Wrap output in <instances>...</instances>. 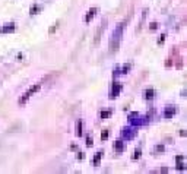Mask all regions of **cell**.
<instances>
[{
	"mask_svg": "<svg viewBox=\"0 0 187 174\" xmlns=\"http://www.w3.org/2000/svg\"><path fill=\"white\" fill-rule=\"evenodd\" d=\"M123 28H124V23H120L114 32H113V37L110 39V53H114V51L118 50V44H120L121 35H123Z\"/></svg>",
	"mask_w": 187,
	"mask_h": 174,
	"instance_id": "6da1fadb",
	"label": "cell"
},
{
	"mask_svg": "<svg viewBox=\"0 0 187 174\" xmlns=\"http://www.w3.org/2000/svg\"><path fill=\"white\" fill-rule=\"evenodd\" d=\"M39 88H41V85H39V84L32 85V86H31V88H29V89H28L27 92H25V95L19 98V104H21V106H23V104H25V102H27L28 100H29V98H31V97H32L34 94H35V92H38Z\"/></svg>",
	"mask_w": 187,
	"mask_h": 174,
	"instance_id": "7a4b0ae2",
	"label": "cell"
},
{
	"mask_svg": "<svg viewBox=\"0 0 187 174\" xmlns=\"http://www.w3.org/2000/svg\"><path fill=\"white\" fill-rule=\"evenodd\" d=\"M143 116H140L139 113H133L132 116H130V124L132 126H140V124L146 123V120H143Z\"/></svg>",
	"mask_w": 187,
	"mask_h": 174,
	"instance_id": "3957f363",
	"label": "cell"
},
{
	"mask_svg": "<svg viewBox=\"0 0 187 174\" xmlns=\"http://www.w3.org/2000/svg\"><path fill=\"white\" fill-rule=\"evenodd\" d=\"M107 28V19H102L101 21V25H99V28L97 29V34H95V39H94V44L97 45L99 43V39H101V35H102V31Z\"/></svg>",
	"mask_w": 187,
	"mask_h": 174,
	"instance_id": "277c9868",
	"label": "cell"
},
{
	"mask_svg": "<svg viewBox=\"0 0 187 174\" xmlns=\"http://www.w3.org/2000/svg\"><path fill=\"white\" fill-rule=\"evenodd\" d=\"M121 136H123L124 139L130 140L136 136V130L132 129V127H123V130H121Z\"/></svg>",
	"mask_w": 187,
	"mask_h": 174,
	"instance_id": "5b68a950",
	"label": "cell"
},
{
	"mask_svg": "<svg viewBox=\"0 0 187 174\" xmlns=\"http://www.w3.org/2000/svg\"><path fill=\"white\" fill-rule=\"evenodd\" d=\"M121 84H118V82H116V84H113V86H111V91H110V98L111 100H114V98H117V97L120 95L121 92Z\"/></svg>",
	"mask_w": 187,
	"mask_h": 174,
	"instance_id": "8992f818",
	"label": "cell"
},
{
	"mask_svg": "<svg viewBox=\"0 0 187 174\" xmlns=\"http://www.w3.org/2000/svg\"><path fill=\"white\" fill-rule=\"evenodd\" d=\"M176 111H177L176 107L168 106V107H167V108L164 110V117H165V118H171L172 116H174V114H176Z\"/></svg>",
	"mask_w": 187,
	"mask_h": 174,
	"instance_id": "52a82bcc",
	"label": "cell"
},
{
	"mask_svg": "<svg viewBox=\"0 0 187 174\" xmlns=\"http://www.w3.org/2000/svg\"><path fill=\"white\" fill-rule=\"evenodd\" d=\"M97 12H98V7H92V9H89L88 13H86V16H85V22H86V23L91 22V19L95 16V13H97Z\"/></svg>",
	"mask_w": 187,
	"mask_h": 174,
	"instance_id": "ba28073f",
	"label": "cell"
},
{
	"mask_svg": "<svg viewBox=\"0 0 187 174\" xmlns=\"http://www.w3.org/2000/svg\"><path fill=\"white\" fill-rule=\"evenodd\" d=\"M13 31H15V23H7L3 28H0L2 34H7V32H13Z\"/></svg>",
	"mask_w": 187,
	"mask_h": 174,
	"instance_id": "9c48e42d",
	"label": "cell"
},
{
	"mask_svg": "<svg viewBox=\"0 0 187 174\" xmlns=\"http://www.w3.org/2000/svg\"><path fill=\"white\" fill-rule=\"evenodd\" d=\"M113 148H114V151L116 152H123L124 151V143H123L121 140H116L114 145H113Z\"/></svg>",
	"mask_w": 187,
	"mask_h": 174,
	"instance_id": "30bf717a",
	"label": "cell"
},
{
	"mask_svg": "<svg viewBox=\"0 0 187 174\" xmlns=\"http://www.w3.org/2000/svg\"><path fill=\"white\" fill-rule=\"evenodd\" d=\"M154 94H155L154 89H146L145 91V100H152L154 98Z\"/></svg>",
	"mask_w": 187,
	"mask_h": 174,
	"instance_id": "8fae6325",
	"label": "cell"
},
{
	"mask_svg": "<svg viewBox=\"0 0 187 174\" xmlns=\"http://www.w3.org/2000/svg\"><path fill=\"white\" fill-rule=\"evenodd\" d=\"M101 157H102V152H97V155L94 157V165H99Z\"/></svg>",
	"mask_w": 187,
	"mask_h": 174,
	"instance_id": "7c38bea8",
	"label": "cell"
},
{
	"mask_svg": "<svg viewBox=\"0 0 187 174\" xmlns=\"http://www.w3.org/2000/svg\"><path fill=\"white\" fill-rule=\"evenodd\" d=\"M82 135V122L81 120H77L76 123V136H81Z\"/></svg>",
	"mask_w": 187,
	"mask_h": 174,
	"instance_id": "4fadbf2b",
	"label": "cell"
},
{
	"mask_svg": "<svg viewBox=\"0 0 187 174\" xmlns=\"http://www.w3.org/2000/svg\"><path fill=\"white\" fill-rule=\"evenodd\" d=\"M99 116H101V118H102V120H105V118H108L111 116V111H110V110H107V111H101V114H99Z\"/></svg>",
	"mask_w": 187,
	"mask_h": 174,
	"instance_id": "5bb4252c",
	"label": "cell"
},
{
	"mask_svg": "<svg viewBox=\"0 0 187 174\" xmlns=\"http://www.w3.org/2000/svg\"><path fill=\"white\" fill-rule=\"evenodd\" d=\"M38 10H41V7L35 5V6H32V7H31V10H29V13H31V15H35V13H37Z\"/></svg>",
	"mask_w": 187,
	"mask_h": 174,
	"instance_id": "9a60e30c",
	"label": "cell"
},
{
	"mask_svg": "<svg viewBox=\"0 0 187 174\" xmlns=\"http://www.w3.org/2000/svg\"><path fill=\"white\" fill-rule=\"evenodd\" d=\"M140 154H142V152H140V149H136V151H135V154L132 155V160H138V158H140Z\"/></svg>",
	"mask_w": 187,
	"mask_h": 174,
	"instance_id": "2e32d148",
	"label": "cell"
},
{
	"mask_svg": "<svg viewBox=\"0 0 187 174\" xmlns=\"http://www.w3.org/2000/svg\"><path fill=\"white\" fill-rule=\"evenodd\" d=\"M108 138V130H102V133H101V140H105Z\"/></svg>",
	"mask_w": 187,
	"mask_h": 174,
	"instance_id": "e0dca14e",
	"label": "cell"
},
{
	"mask_svg": "<svg viewBox=\"0 0 187 174\" xmlns=\"http://www.w3.org/2000/svg\"><path fill=\"white\" fill-rule=\"evenodd\" d=\"M178 161V164H177V168L178 170H184V164L181 163V160H177Z\"/></svg>",
	"mask_w": 187,
	"mask_h": 174,
	"instance_id": "ac0fdd59",
	"label": "cell"
},
{
	"mask_svg": "<svg viewBox=\"0 0 187 174\" xmlns=\"http://www.w3.org/2000/svg\"><path fill=\"white\" fill-rule=\"evenodd\" d=\"M164 149H165L164 145H158L156 148H155V151H156V152H164Z\"/></svg>",
	"mask_w": 187,
	"mask_h": 174,
	"instance_id": "d6986e66",
	"label": "cell"
},
{
	"mask_svg": "<svg viewBox=\"0 0 187 174\" xmlns=\"http://www.w3.org/2000/svg\"><path fill=\"white\" fill-rule=\"evenodd\" d=\"M130 68H132L130 64H126V66L123 68V72H121V73H129V70H130Z\"/></svg>",
	"mask_w": 187,
	"mask_h": 174,
	"instance_id": "ffe728a7",
	"label": "cell"
},
{
	"mask_svg": "<svg viewBox=\"0 0 187 174\" xmlns=\"http://www.w3.org/2000/svg\"><path fill=\"white\" fill-rule=\"evenodd\" d=\"M92 143H94V140L91 139V136H88L86 138V146H92Z\"/></svg>",
	"mask_w": 187,
	"mask_h": 174,
	"instance_id": "44dd1931",
	"label": "cell"
},
{
	"mask_svg": "<svg viewBox=\"0 0 187 174\" xmlns=\"http://www.w3.org/2000/svg\"><path fill=\"white\" fill-rule=\"evenodd\" d=\"M164 41H165V34H162V35H161V38L158 39V44H162Z\"/></svg>",
	"mask_w": 187,
	"mask_h": 174,
	"instance_id": "7402d4cb",
	"label": "cell"
},
{
	"mask_svg": "<svg viewBox=\"0 0 187 174\" xmlns=\"http://www.w3.org/2000/svg\"><path fill=\"white\" fill-rule=\"evenodd\" d=\"M156 28H158V23H156V22L151 23V29H152V31H154V29H156Z\"/></svg>",
	"mask_w": 187,
	"mask_h": 174,
	"instance_id": "603a6c76",
	"label": "cell"
},
{
	"mask_svg": "<svg viewBox=\"0 0 187 174\" xmlns=\"http://www.w3.org/2000/svg\"><path fill=\"white\" fill-rule=\"evenodd\" d=\"M83 157H85L83 152H77V160H83Z\"/></svg>",
	"mask_w": 187,
	"mask_h": 174,
	"instance_id": "cb8c5ba5",
	"label": "cell"
},
{
	"mask_svg": "<svg viewBox=\"0 0 187 174\" xmlns=\"http://www.w3.org/2000/svg\"><path fill=\"white\" fill-rule=\"evenodd\" d=\"M56 28H57V23H56L54 27H51V28H50V34H53V32L56 31Z\"/></svg>",
	"mask_w": 187,
	"mask_h": 174,
	"instance_id": "d4e9b609",
	"label": "cell"
}]
</instances>
